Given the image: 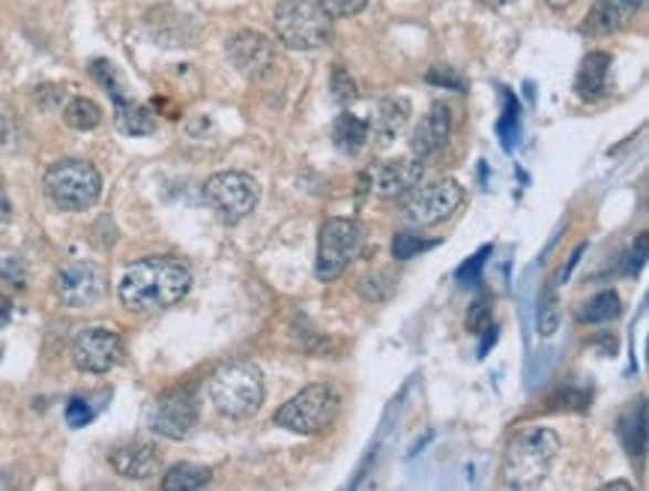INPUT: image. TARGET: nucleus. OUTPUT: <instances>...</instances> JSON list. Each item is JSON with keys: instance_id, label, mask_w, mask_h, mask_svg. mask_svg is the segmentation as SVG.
I'll list each match as a JSON object with an SVG mask.
<instances>
[{"instance_id": "obj_7", "label": "nucleus", "mask_w": 649, "mask_h": 491, "mask_svg": "<svg viewBox=\"0 0 649 491\" xmlns=\"http://www.w3.org/2000/svg\"><path fill=\"white\" fill-rule=\"evenodd\" d=\"M362 234L360 222L353 220H327L320 225L318 237V264H315V276L320 282H332L341 273L348 270L353 258H360L362 252Z\"/></svg>"}, {"instance_id": "obj_31", "label": "nucleus", "mask_w": 649, "mask_h": 491, "mask_svg": "<svg viewBox=\"0 0 649 491\" xmlns=\"http://www.w3.org/2000/svg\"><path fill=\"white\" fill-rule=\"evenodd\" d=\"M497 132H500V138H503L506 150H512V138H515L518 132V103L509 94H506V111H503L500 126H497Z\"/></svg>"}, {"instance_id": "obj_36", "label": "nucleus", "mask_w": 649, "mask_h": 491, "mask_svg": "<svg viewBox=\"0 0 649 491\" xmlns=\"http://www.w3.org/2000/svg\"><path fill=\"white\" fill-rule=\"evenodd\" d=\"M488 252H491V246H485V249H479L474 255V258H470V261L464 264L461 270H458V279H461V282H476V279H479V270H482L485 255H488Z\"/></svg>"}, {"instance_id": "obj_29", "label": "nucleus", "mask_w": 649, "mask_h": 491, "mask_svg": "<svg viewBox=\"0 0 649 491\" xmlns=\"http://www.w3.org/2000/svg\"><path fill=\"white\" fill-rule=\"evenodd\" d=\"M425 249H432V243H425L423 237H416V234H395V241H392V258H395V261L416 258V255Z\"/></svg>"}, {"instance_id": "obj_2", "label": "nucleus", "mask_w": 649, "mask_h": 491, "mask_svg": "<svg viewBox=\"0 0 649 491\" xmlns=\"http://www.w3.org/2000/svg\"><path fill=\"white\" fill-rule=\"evenodd\" d=\"M560 452V438L551 429H526L515 435L500 465V482L506 489L533 491L551 473Z\"/></svg>"}, {"instance_id": "obj_12", "label": "nucleus", "mask_w": 649, "mask_h": 491, "mask_svg": "<svg viewBox=\"0 0 649 491\" xmlns=\"http://www.w3.org/2000/svg\"><path fill=\"white\" fill-rule=\"evenodd\" d=\"M124 356L120 335L108 327H84L73 342V363L87 375H105L111 372Z\"/></svg>"}, {"instance_id": "obj_8", "label": "nucleus", "mask_w": 649, "mask_h": 491, "mask_svg": "<svg viewBox=\"0 0 649 491\" xmlns=\"http://www.w3.org/2000/svg\"><path fill=\"white\" fill-rule=\"evenodd\" d=\"M206 207L227 225H237L258 207V183L243 171H219L204 183Z\"/></svg>"}, {"instance_id": "obj_38", "label": "nucleus", "mask_w": 649, "mask_h": 491, "mask_svg": "<svg viewBox=\"0 0 649 491\" xmlns=\"http://www.w3.org/2000/svg\"><path fill=\"white\" fill-rule=\"evenodd\" d=\"M63 99V87H57V84H45V87H40L36 90V103L49 111V108H54V105L61 103Z\"/></svg>"}, {"instance_id": "obj_32", "label": "nucleus", "mask_w": 649, "mask_h": 491, "mask_svg": "<svg viewBox=\"0 0 649 491\" xmlns=\"http://www.w3.org/2000/svg\"><path fill=\"white\" fill-rule=\"evenodd\" d=\"M318 3L330 19H351L360 10H365L369 0H318Z\"/></svg>"}, {"instance_id": "obj_10", "label": "nucleus", "mask_w": 649, "mask_h": 491, "mask_svg": "<svg viewBox=\"0 0 649 491\" xmlns=\"http://www.w3.org/2000/svg\"><path fill=\"white\" fill-rule=\"evenodd\" d=\"M464 189L455 180H437L428 186H416L411 192V199L404 204V216L419 225V228H432L449 220L455 210L461 207Z\"/></svg>"}, {"instance_id": "obj_15", "label": "nucleus", "mask_w": 649, "mask_h": 491, "mask_svg": "<svg viewBox=\"0 0 649 491\" xmlns=\"http://www.w3.org/2000/svg\"><path fill=\"white\" fill-rule=\"evenodd\" d=\"M108 465L126 480H150L162 471V456L147 440H126L108 452Z\"/></svg>"}, {"instance_id": "obj_24", "label": "nucleus", "mask_w": 649, "mask_h": 491, "mask_svg": "<svg viewBox=\"0 0 649 491\" xmlns=\"http://www.w3.org/2000/svg\"><path fill=\"white\" fill-rule=\"evenodd\" d=\"M63 120L75 132H91L96 126L103 124V108L93 103V99H84V96H75L73 103L63 108Z\"/></svg>"}, {"instance_id": "obj_39", "label": "nucleus", "mask_w": 649, "mask_h": 491, "mask_svg": "<svg viewBox=\"0 0 649 491\" xmlns=\"http://www.w3.org/2000/svg\"><path fill=\"white\" fill-rule=\"evenodd\" d=\"M15 126H12V120L7 115H0V147H12L15 141Z\"/></svg>"}, {"instance_id": "obj_26", "label": "nucleus", "mask_w": 649, "mask_h": 491, "mask_svg": "<svg viewBox=\"0 0 649 491\" xmlns=\"http://www.w3.org/2000/svg\"><path fill=\"white\" fill-rule=\"evenodd\" d=\"M91 73H93V78L103 84L105 90H108V96H111L114 103L126 99V84H124V78H120V73L114 70V63L93 61L91 63Z\"/></svg>"}, {"instance_id": "obj_16", "label": "nucleus", "mask_w": 649, "mask_h": 491, "mask_svg": "<svg viewBox=\"0 0 649 491\" xmlns=\"http://www.w3.org/2000/svg\"><path fill=\"white\" fill-rule=\"evenodd\" d=\"M640 3L643 0H596L593 10H589L587 21H584V31L589 36H610V33H619L623 28H629L635 15H638Z\"/></svg>"}, {"instance_id": "obj_33", "label": "nucleus", "mask_w": 649, "mask_h": 491, "mask_svg": "<svg viewBox=\"0 0 649 491\" xmlns=\"http://www.w3.org/2000/svg\"><path fill=\"white\" fill-rule=\"evenodd\" d=\"M93 417H96V408H91L87 398H70V405H66V423H70L73 429H84Z\"/></svg>"}, {"instance_id": "obj_4", "label": "nucleus", "mask_w": 649, "mask_h": 491, "mask_svg": "<svg viewBox=\"0 0 649 491\" xmlns=\"http://www.w3.org/2000/svg\"><path fill=\"white\" fill-rule=\"evenodd\" d=\"M45 199L63 213L93 207L103 195V174L84 159H61L45 171Z\"/></svg>"}, {"instance_id": "obj_30", "label": "nucleus", "mask_w": 649, "mask_h": 491, "mask_svg": "<svg viewBox=\"0 0 649 491\" xmlns=\"http://www.w3.org/2000/svg\"><path fill=\"white\" fill-rule=\"evenodd\" d=\"M0 279L12 288H24L28 282V267L21 261L19 255H7V258H0Z\"/></svg>"}, {"instance_id": "obj_27", "label": "nucleus", "mask_w": 649, "mask_h": 491, "mask_svg": "<svg viewBox=\"0 0 649 491\" xmlns=\"http://www.w3.org/2000/svg\"><path fill=\"white\" fill-rule=\"evenodd\" d=\"M330 87H332V99H336L339 105H351L353 99L360 96V90H357V82L351 78V73H348L344 66H339V63L332 66Z\"/></svg>"}, {"instance_id": "obj_17", "label": "nucleus", "mask_w": 649, "mask_h": 491, "mask_svg": "<svg viewBox=\"0 0 649 491\" xmlns=\"http://www.w3.org/2000/svg\"><path fill=\"white\" fill-rule=\"evenodd\" d=\"M423 180V166L419 159H395L377 171V195L381 199H404Z\"/></svg>"}, {"instance_id": "obj_34", "label": "nucleus", "mask_w": 649, "mask_h": 491, "mask_svg": "<svg viewBox=\"0 0 649 491\" xmlns=\"http://www.w3.org/2000/svg\"><path fill=\"white\" fill-rule=\"evenodd\" d=\"M467 330L470 333H488L491 330V303L488 300H476L467 312Z\"/></svg>"}, {"instance_id": "obj_43", "label": "nucleus", "mask_w": 649, "mask_h": 491, "mask_svg": "<svg viewBox=\"0 0 649 491\" xmlns=\"http://www.w3.org/2000/svg\"><path fill=\"white\" fill-rule=\"evenodd\" d=\"M545 3L551 7V10H568V7H572L575 0H545Z\"/></svg>"}, {"instance_id": "obj_6", "label": "nucleus", "mask_w": 649, "mask_h": 491, "mask_svg": "<svg viewBox=\"0 0 649 491\" xmlns=\"http://www.w3.org/2000/svg\"><path fill=\"white\" fill-rule=\"evenodd\" d=\"M339 410L341 396L330 384H311V387L299 389L290 402H285L276 410L273 423L281 429L297 431V435H318V431L330 429Z\"/></svg>"}, {"instance_id": "obj_44", "label": "nucleus", "mask_w": 649, "mask_h": 491, "mask_svg": "<svg viewBox=\"0 0 649 491\" xmlns=\"http://www.w3.org/2000/svg\"><path fill=\"white\" fill-rule=\"evenodd\" d=\"M617 489H631V482L617 480V482H608V485H605V491H617Z\"/></svg>"}, {"instance_id": "obj_5", "label": "nucleus", "mask_w": 649, "mask_h": 491, "mask_svg": "<svg viewBox=\"0 0 649 491\" xmlns=\"http://www.w3.org/2000/svg\"><path fill=\"white\" fill-rule=\"evenodd\" d=\"M330 15L320 10L318 0H278L273 12L276 40L297 52H311L330 42Z\"/></svg>"}, {"instance_id": "obj_25", "label": "nucleus", "mask_w": 649, "mask_h": 491, "mask_svg": "<svg viewBox=\"0 0 649 491\" xmlns=\"http://www.w3.org/2000/svg\"><path fill=\"white\" fill-rule=\"evenodd\" d=\"M619 438L631 456H640L647 450V405H638V410L619 419Z\"/></svg>"}, {"instance_id": "obj_9", "label": "nucleus", "mask_w": 649, "mask_h": 491, "mask_svg": "<svg viewBox=\"0 0 649 491\" xmlns=\"http://www.w3.org/2000/svg\"><path fill=\"white\" fill-rule=\"evenodd\" d=\"M198 423V393L195 387H174L156 398L147 414V426L159 438L183 440Z\"/></svg>"}, {"instance_id": "obj_14", "label": "nucleus", "mask_w": 649, "mask_h": 491, "mask_svg": "<svg viewBox=\"0 0 649 491\" xmlns=\"http://www.w3.org/2000/svg\"><path fill=\"white\" fill-rule=\"evenodd\" d=\"M449 136H453V111L444 103H434L428 108V115L411 132L413 157L419 159V162L437 157L449 145Z\"/></svg>"}, {"instance_id": "obj_13", "label": "nucleus", "mask_w": 649, "mask_h": 491, "mask_svg": "<svg viewBox=\"0 0 649 491\" xmlns=\"http://www.w3.org/2000/svg\"><path fill=\"white\" fill-rule=\"evenodd\" d=\"M57 297L70 309H91L105 297V273L99 264L73 261L57 273Z\"/></svg>"}, {"instance_id": "obj_23", "label": "nucleus", "mask_w": 649, "mask_h": 491, "mask_svg": "<svg viewBox=\"0 0 649 491\" xmlns=\"http://www.w3.org/2000/svg\"><path fill=\"white\" fill-rule=\"evenodd\" d=\"M619 312H623L619 293L617 291H598L596 297H589L587 303L581 306L577 318H581L584 324H608V321L619 318Z\"/></svg>"}, {"instance_id": "obj_35", "label": "nucleus", "mask_w": 649, "mask_h": 491, "mask_svg": "<svg viewBox=\"0 0 649 491\" xmlns=\"http://www.w3.org/2000/svg\"><path fill=\"white\" fill-rule=\"evenodd\" d=\"M428 82L440 84V87H449V90H464V87H467V82L455 73L453 66H434L432 73H428Z\"/></svg>"}, {"instance_id": "obj_19", "label": "nucleus", "mask_w": 649, "mask_h": 491, "mask_svg": "<svg viewBox=\"0 0 649 491\" xmlns=\"http://www.w3.org/2000/svg\"><path fill=\"white\" fill-rule=\"evenodd\" d=\"M610 54L608 52H589L581 63V73H577L575 90L581 99H587V103H596L602 96L610 94Z\"/></svg>"}, {"instance_id": "obj_11", "label": "nucleus", "mask_w": 649, "mask_h": 491, "mask_svg": "<svg viewBox=\"0 0 649 491\" xmlns=\"http://www.w3.org/2000/svg\"><path fill=\"white\" fill-rule=\"evenodd\" d=\"M227 57L234 63V70L248 82H267L278 70L276 42L258 31H240L227 42Z\"/></svg>"}, {"instance_id": "obj_1", "label": "nucleus", "mask_w": 649, "mask_h": 491, "mask_svg": "<svg viewBox=\"0 0 649 491\" xmlns=\"http://www.w3.org/2000/svg\"><path fill=\"white\" fill-rule=\"evenodd\" d=\"M192 288V273L174 258H145L135 261L120 279V303L129 312H159L183 300Z\"/></svg>"}, {"instance_id": "obj_41", "label": "nucleus", "mask_w": 649, "mask_h": 491, "mask_svg": "<svg viewBox=\"0 0 649 491\" xmlns=\"http://www.w3.org/2000/svg\"><path fill=\"white\" fill-rule=\"evenodd\" d=\"M12 321V303L10 297H3L0 293V327H7Z\"/></svg>"}, {"instance_id": "obj_40", "label": "nucleus", "mask_w": 649, "mask_h": 491, "mask_svg": "<svg viewBox=\"0 0 649 491\" xmlns=\"http://www.w3.org/2000/svg\"><path fill=\"white\" fill-rule=\"evenodd\" d=\"M10 216H12V201H10V195H7L3 183H0V222H7Z\"/></svg>"}, {"instance_id": "obj_20", "label": "nucleus", "mask_w": 649, "mask_h": 491, "mask_svg": "<svg viewBox=\"0 0 649 491\" xmlns=\"http://www.w3.org/2000/svg\"><path fill=\"white\" fill-rule=\"evenodd\" d=\"M332 145L339 153H360L362 147L369 145V120H362L357 115H339V120L332 124Z\"/></svg>"}, {"instance_id": "obj_42", "label": "nucleus", "mask_w": 649, "mask_h": 491, "mask_svg": "<svg viewBox=\"0 0 649 491\" xmlns=\"http://www.w3.org/2000/svg\"><path fill=\"white\" fill-rule=\"evenodd\" d=\"M485 7H491V10H503V7H512L515 0H482Z\"/></svg>"}, {"instance_id": "obj_21", "label": "nucleus", "mask_w": 649, "mask_h": 491, "mask_svg": "<svg viewBox=\"0 0 649 491\" xmlns=\"http://www.w3.org/2000/svg\"><path fill=\"white\" fill-rule=\"evenodd\" d=\"M114 111H117V129H120L124 136L141 138L156 132V117L147 105L132 103V99L126 96L120 103H114Z\"/></svg>"}, {"instance_id": "obj_3", "label": "nucleus", "mask_w": 649, "mask_h": 491, "mask_svg": "<svg viewBox=\"0 0 649 491\" xmlns=\"http://www.w3.org/2000/svg\"><path fill=\"white\" fill-rule=\"evenodd\" d=\"M264 375L255 363L234 360L210 377V402L216 405L219 414L231 419H246L258 414L264 405Z\"/></svg>"}, {"instance_id": "obj_18", "label": "nucleus", "mask_w": 649, "mask_h": 491, "mask_svg": "<svg viewBox=\"0 0 649 491\" xmlns=\"http://www.w3.org/2000/svg\"><path fill=\"white\" fill-rule=\"evenodd\" d=\"M407 117H411L407 99H383L374 117L369 120V138H374L377 147H390L404 132Z\"/></svg>"}, {"instance_id": "obj_22", "label": "nucleus", "mask_w": 649, "mask_h": 491, "mask_svg": "<svg viewBox=\"0 0 649 491\" xmlns=\"http://www.w3.org/2000/svg\"><path fill=\"white\" fill-rule=\"evenodd\" d=\"M213 480V471L204 468V465H192V461H183V465H174L171 471L162 477V489L166 491H198L210 485Z\"/></svg>"}, {"instance_id": "obj_37", "label": "nucleus", "mask_w": 649, "mask_h": 491, "mask_svg": "<svg viewBox=\"0 0 649 491\" xmlns=\"http://www.w3.org/2000/svg\"><path fill=\"white\" fill-rule=\"evenodd\" d=\"M647 234H640L638 246L629 252V264H626V276H638L643 261H647Z\"/></svg>"}, {"instance_id": "obj_28", "label": "nucleus", "mask_w": 649, "mask_h": 491, "mask_svg": "<svg viewBox=\"0 0 649 491\" xmlns=\"http://www.w3.org/2000/svg\"><path fill=\"white\" fill-rule=\"evenodd\" d=\"M556 327H560V303H556L554 288H547L542 293V303H539V333L554 335Z\"/></svg>"}]
</instances>
